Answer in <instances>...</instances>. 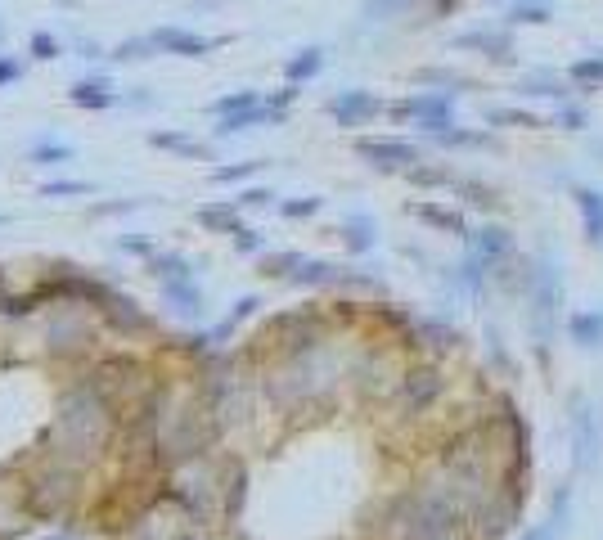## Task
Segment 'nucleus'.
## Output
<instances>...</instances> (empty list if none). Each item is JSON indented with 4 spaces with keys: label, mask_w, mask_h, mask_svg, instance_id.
<instances>
[{
    "label": "nucleus",
    "mask_w": 603,
    "mask_h": 540,
    "mask_svg": "<svg viewBox=\"0 0 603 540\" xmlns=\"http://www.w3.org/2000/svg\"><path fill=\"white\" fill-rule=\"evenodd\" d=\"M149 144H153V149H171V153H180V158H207V144L189 140V135H176V131H153V135H149Z\"/></svg>",
    "instance_id": "nucleus-19"
},
{
    "label": "nucleus",
    "mask_w": 603,
    "mask_h": 540,
    "mask_svg": "<svg viewBox=\"0 0 603 540\" xmlns=\"http://www.w3.org/2000/svg\"><path fill=\"white\" fill-rule=\"evenodd\" d=\"M473 252L486 261V266H500V261H509L513 257V239H509V230L504 225H482V230L473 234Z\"/></svg>",
    "instance_id": "nucleus-8"
},
{
    "label": "nucleus",
    "mask_w": 603,
    "mask_h": 540,
    "mask_svg": "<svg viewBox=\"0 0 603 540\" xmlns=\"http://www.w3.org/2000/svg\"><path fill=\"white\" fill-rule=\"evenodd\" d=\"M356 153L378 171L419 167V144H410V140H356Z\"/></svg>",
    "instance_id": "nucleus-3"
},
{
    "label": "nucleus",
    "mask_w": 603,
    "mask_h": 540,
    "mask_svg": "<svg viewBox=\"0 0 603 540\" xmlns=\"http://www.w3.org/2000/svg\"><path fill=\"white\" fill-rule=\"evenodd\" d=\"M509 23H549V9L545 5H518L509 14Z\"/></svg>",
    "instance_id": "nucleus-34"
},
{
    "label": "nucleus",
    "mask_w": 603,
    "mask_h": 540,
    "mask_svg": "<svg viewBox=\"0 0 603 540\" xmlns=\"http://www.w3.org/2000/svg\"><path fill=\"white\" fill-rule=\"evenodd\" d=\"M297 266H302L297 252H270V257H261V275H270V279H293Z\"/></svg>",
    "instance_id": "nucleus-28"
},
{
    "label": "nucleus",
    "mask_w": 603,
    "mask_h": 540,
    "mask_svg": "<svg viewBox=\"0 0 603 540\" xmlns=\"http://www.w3.org/2000/svg\"><path fill=\"white\" fill-rule=\"evenodd\" d=\"M315 212H320V198H293V203H284L288 221H302V216H315Z\"/></svg>",
    "instance_id": "nucleus-33"
},
{
    "label": "nucleus",
    "mask_w": 603,
    "mask_h": 540,
    "mask_svg": "<svg viewBox=\"0 0 603 540\" xmlns=\"http://www.w3.org/2000/svg\"><path fill=\"white\" fill-rule=\"evenodd\" d=\"M342 243H347V252H369L374 248V239H378V230H374V221H369L365 212H356V216H347V221H342Z\"/></svg>",
    "instance_id": "nucleus-16"
},
{
    "label": "nucleus",
    "mask_w": 603,
    "mask_h": 540,
    "mask_svg": "<svg viewBox=\"0 0 603 540\" xmlns=\"http://www.w3.org/2000/svg\"><path fill=\"white\" fill-rule=\"evenodd\" d=\"M149 270H153L158 279H189V275H194V266H189L185 257H171V252H153V257H149Z\"/></svg>",
    "instance_id": "nucleus-24"
},
{
    "label": "nucleus",
    "mask_w": 603,
    "mask_h": 540,
    "mask_svg": "<svg viewBox=\"0 0 603 540\" xmlns=\"http://www.w3.org/2000/svg\"><path fill=\"white\" fill-rule=\"evenodd\" d=\"M9 81H18V63L14 59H0V86H9Z\"/></svg>",
    "instance_id": "nucleus-41"
},
{
    "label": "nucleus",
    "mask_w": 603,
    "mask_h": 540,
    "mask_svg": "<svg viewBox=\"0 0 603 540\" xmlns=\"http://www.w3.org/2000/svg\"><path fill=\"white\" fill-rule=\"evenodd\" d=\"M437 144H446V149H486V144H491V135H482V131H459V126H446V131L437 135Z\"/></svg>",
    "instance_id": "nucleus-27"
},
{
    "label": "nucleus",
    "mask_w": 603,
    "mask_h": 540,
    "mask_svg": "<svg viewBox=\"0 0 603 540\" xmlns=\"http://www.w3.org/2000/svg\"><path fill=\"white\" fill-rule=\"evenodd\" d=\"M32 54H36V59H59V41H54L50 32H36L32 36Z\"/></svg>",
    "instance_id": "nucleus-36"
},
{
    "label": "nucleus",
    "mask_w": 603,
    "mask_h": 540,
    "mask_svg": "<svg viewBox=\"0 0 603 540\" xmlns=\"http://www.w3.org/2000/svg\"><path fill=\"white\" fill-rule=\"evenodd\" d=\"M59 194H86L81 180H59V185H45V198H59Z\"/></svg>",
    "instance_id": "nucleus-39"
},
{
    "label": "nucleus",
    "mask_w": 603,
    "mask_h": 540,
    "mask_svg": "<svg viewBox=\"0 0 603 540\" xmlns=\"http://www.w3.org/2000/svg\"><path fill=\"white\" fill-rule=\"evenodd\" d=\"M252 104H261V99H257V90H239V95H225V99H216V104H212V113H216V117H225V113H239V108H252Z\"/></svg>",
    "instance_id": "nucleus-30"
},
{
    "label": "nucleus",
    "mask_w": 603,
    "mask_h": 540,
    "mask_svg": "<svg viewBox=\"0 0 603 540\" xmlns=\"http://www.w3.org/2000/svg\"><path fill=\"white\" fill-rule=\"evenodd\" d=\"M261 122H284V108L275 104H252V108H239V113H225L216 135H234V131H248V126H261Z\"/></svg>",
    "instance_id": "nucleus-9"
},
{
    "label": "nucleus",
    "mask_w": 603,
    "mask_h": 540,
    "mask_svg": "<svg viewBox=\"0 0 603 540\" xmlns=\"http://www.w3.org/2000/svg\"><path fill=\"white\" fill-rule=\"evenodd\" d=\"M450 189H455V194H464L473 207H495V203H500V194H495L491 185H482V180H464V176H455V185H450Z\"/></svg>",
    "instance_id": "nucleus-25"
},
{
    "label": "nucleus",
    "mask_w": 603,
    "mask_h": 540,
    "mask_svg": "<svg viewBox=\"0 0 603 540\" xmlns=\"http://www.w3.org/2000/svg\"><path fill=\"white\" fill-rule=\"evenodd\" d=\"M576 207H581V230L590 243H603V189L581 185L576 189Z\"/></svg>",
    "instance_id": "nucleus-11"
},
{
    "label": "nucleus",
    "mask_w": 603,
    "mask_h": 540,
    "mask_svg": "<svg viewBox=\"0 0 603 540\" xmlns=\"http://www.w3.org/2000/svg\"><path fill=\"white\" fill-rule=\"evenodd\" d=\"M329 113L338 126H365L369 117L383 113V99L369 95V90H342L338 99H329Z\"/></svg>",
    "instance_id": "nucleus-5"
},
{
    "label": "nucleus",
    "mask_w": 603,
    "mask_h": 540,
    "mask_svg": "<svg viewBox=\"0 0 603 540\" xmlns=\"http://www.w3.org/2000/svg\"><path fill=\"white\" fill-rule=\"evenodd\" d=\"M149 41H153V50H162V54H180V59H203V54L212 50V41H207V36H198V32H180V27H158V32H153Z\"/></svg>",
    "instance_id": "nucleus-7"
},
{
    "label": "nucleus",
    "mask_w": 603,
    "mask_h": 540,
    "mask_svg": "<svg viewBox=\"0 0 603 540\" xmlns=\"http://www.w3.org/2000/svg\"><path fill=\"white\" fill-rule=\"evenodd\" d=\"M162 293L176 302V311H198V306H203V297H198V288H194V275L189 279H162Z\"/></svg>",
    "instance_id": "nucleus-21"
},
{
    "label": "nucleus",
    "mask_w": 603,
    "mask_h": 540,
    "mask_svg": "<svg viewBox=\"0 0 603 540\" xmlns=\"http://www.w3.org/2000/svg\"><path fill=\"white\" fill-rule=\"evenodd\" d=\"M50 540H63V536H50Z\"/></svg>",
    "instance_id": "nucleus-42"
},
{
    "label": "nucleus",
    "mask_w": 603,
    "mask_h": 540,
    "mask_svg": "<svg viewBox=\"0 0 603 540\" xmlns=\"http://www.w3.org/2000/svg\"><path fill=\"white\" fill-rule=\"evenodd\" d=\"M320 68H324V54H320V50H315V45H311V50H297L293 59H288L284 77H288V81H293V86H297V81H311V77H315V72H320Z\"/></svg>",
    "instance_id": "nucleus-20"
},
{
    "label": "nucleus",
    "mask_w": 603,
    "mask_h": 540,
    "mask_svg": "<svg viewBox=\"0 0 603 540\" xmlns=\"http://www.w3.org/2000/svg\"><path fill=\"white\" fill-rule=\"evenodd\" d=\"M459 50H482L486 59H495V63H509L513 59V36L509 32H468V36H459Z\"/></svg>",
    "instance_id": "nucleus-10"
},
{
    "label": "nucleus",
    "mask_w": 603,
    "mask_h": 540,
    "mask_svg": "<svg viewBox=\"0 0 603 540\" xmlns=\"http://www.w3.org/2000/svg\"><path fill=\"white\" fill-rule=\"evenodd\" d=\"M486 122L491 126H518V131H540V117L536 113H522V108H486Z\"/></svg>",
    "instance_id": "nucleus-23"
},
{
    "label": "nucleus",
    "mask_w": 603,
    "mask_h": 540,
    "mask_svg": "<svg viewBox=\"0 0 603 540\" xmlns=\"http://www.w3.org/2000/svg\"><path fill=\"white\" fill-rule=\"evenodd\" d=\"M414 338L428 342L432 351H450V347H459V333H455V329H446V324H437V320H419Z\"/></svg>",
    "instance_id": "nucleus-22"
},
{
    "label": "nucleus",
    "mask_w": 603,
    "mask_h": 540,
    "mask_svg": "<svg viewBox=\"0 0 603 540\" xmlns=\"http://www.w3.org/2000/svg\"><path fill=\"white\" fill-rule=\"evenodd\" d=\"M72 104H77V108H95V113H99V108H113V86H108V81H77V86H72Z\"/></svg>",
    "instance_id": "nucleus-17"
},
{
    "label": "nucleus",
    "mask_w": 603,
    "mask_h": 540,
    "mask_svg": "<svg viewBox=\"0 0 603 540\" xmlns=\"http://www.w3.org/2000/svg\"><path fill=\"white\" fill-rule=\"evenodd\" d=\"M446 392V378H441L437 365H414L405 369V401L414 405V410H428L437 396Z\"/></svg>",
    "instance_id": "nucleus-6"
},
{
    "label": "nucleus",
    "mask_w": 603,
    "mask_h": 540,
    "mask_svg": "<svg viewBox=\"0 0 603 540\" xmlns=\"http://www.w3.org/2000/svg\"><path fill=\"white\" fill-rule=\"evenodd\" d=\"M567 338H572L576 347H585V351L603 347V311H576V315H567Z\"/></svg>",
    "instance_id": "nucleus-12"
},
{
    "label": "nucleus",
    "mask_w": 603,
    "mask_h": 540,
    "mask_svg": "<svg viewBox=\"0 0 603 540\" xmlns=\"http://www.w3.org/2000/svg\"><path fill=\"white\" fill-rule=\"evenodd\" d=\"M410 180L414 185H455V176L450 171H441V167H410Z\"/></svg>",
    "instance_id": "nucleus-32"
},
{
    "label": "nucleus",
    "mask_w": 603,
    "mask_h": 540,
    "mask_svg": "<svg viewBox=\"0 0 603 540\" xmlns=\"http://www.w3.org/2000/svg\"><path fill=\"white\" fill-rule=\"evenodd\" d=\"M567 77H572L581 90L603 86V54H599V59H576L572 68H567Z\"/></svg>",
    "instance_id": "nucleus-26"
},
{
    "label": "nucleus",
    "mask_w": 603,
    "mask_h": 540,
    "mask_svg": "<svg viewBox=\"0 0 603 540\" xmlns=\"http://www.w3.org/2000/svg\"><path fill=\"white\" fill-rule=\"evenodd\" d=\"M257 167H261V162H234V167H216L212 180H216V185H234V180H248Z\"/></svg>",
    "instance_id": "nucleus-31"
},
{
    "label": "nucleus",
    "mask_w": 603,
    "mask_h": 540,
    "mask_svg": "<svg viewBox=\"0 0 603 540\" xmlns=\"http://www.w3.org/2000/svg\"><path fill=\"white\" fill-rule=\"evenodd\" d=\"M198 225H203V230H212V234H239V230H243L239 207H230V203H207V207H198Z\"/></svg>",
    "instance_id": "nucleus-15"
},
{
    "label": "nucleus",
    "mask_w": 603,
    "mask_h": 540,
    "mask_svg": "<svg viewBox=\"0 0 603 540\" xmlns=\"http://www.w3.org/2000/svg\"><path fill=\"white\" fill-rule=\"evenodd\" d=\"M567 500H572V491H554V504H549V518L545 522H531L527 531H522L518 540H554L558 527H567Z\"/></svg>",
    "instance_id": "nucleus-14"
},
{
    "label": "nucleus",
    "mask_w": 603,
    "mask_h": 540,
    "mask_svg": "<svg viewBox=\"0 0 603 540\" xmlns=\"http://www.w3.org/2000/svg\"><path fill=\"white\" fill-rule=\"evenodd\" d=\"M234 248H239V252H261V234L257 230H239V234H234Z\"/></svg>",
    "instance_id": "nucleus-38"
},
{
    "label": "nucleus",
    "mask_w": 603,
    "mask_h": 540,
    "mask_svg": "<svg viewBox=\"0 0 603 540\" xmlns=\"http://www.w3.org/2000/svg\"><path fill=\"white\" fill-rule=\"evenodd\" d=\"M392 113L396 117H414L428 135H441L450 126V95H437V90H428V95H410V99H401Z\"/></svg>",
    "instance_id": "nucleus-4"
},
{
    "label": "nucleus",
    "mask_w": 603,
    "mask_h": 540,
    "mask_svg": "<svg viewBox=\"0 0 603 540\" xmlns=\"http://www.w3.org/2000/svg\"><path fill=\"white\" fill-rule=\"evenodd\" d=\"M270 198H275V194H270V189H248V194L239 198V207H266Z\"/></svg>",
    "instance_id": "nucleus-40"
},
{
    "label": "nucleus",
    "mask_w": 603,
    "mask_h": 540,
    "mask_svg": "<svg viewBox=\"0 0 603 540\" xmlns=\"http://www.w3.org/2000/svg\"><path fill=\"white\" fill-rule=\"evenodd\" d=\"M527 320H531V338L540 347V360H545V347L554 338V315H558V270L554 261H531L527 266Z\"/></svg>",
    "instance_id": "nucleus-1"
},
{
    "label": "nucleus",
    "mask_w": 603,
    "mask_h": 540,
    "mask_svg": "<svg viewBox=\"0 0 603 540\" xmlns=\"http://www.w3.org/2000/svg\"><path fill=\"white\" fill-rule=\"evenodd\" d=\"M293 284H347V275L333 261H302L293 270Z\"/></svg>",
    "instance_id": "nucleus-18"
},
{
    "label": "nucleus",
    "mask_w": 603,
    "mask_h": 540,
    "mask_svg": "<svg viewBox=\"0 0 603 540\" xmlns=\"http://www.w3.org/2000/svg\"><path fill=\"white\" fill-rule=\"evenodd\" d=\"M558 126H567V131H581V126H585V113H581V108H572V104L558 108Z\"/></svg>",
    "instance_id": "nucleus-37"
},
{
    "label": "nucleus",
    "mask_w": 603,
    "mask_h": 540,
    "mask_svg": "<svg viewBox=\"0 0 603 540\" xmlns=\"http://www.w3.org/2000/svg\"><path fill=\"white\" fill-rule=\"evenodd\" d=\"M410 216H419L423 225H432V230H441V234H468V230H464V216H459L455 207H441V203H410Z\"/></svg>",
    "instance_id": "nucleus-13"
},
{
    "label": "nucleus",
    "mask_w": 603,
    "mask_h": 540,
    "mask_svg": "<svg viewBox=\"0 0 603 540\" xmlns=\"http://www.w3.org/2000/svg\"><path fill=\"white\" fill-rule=\"evenodd\" d=\"M27 158H32V162H68L72 149H68V144H59V140H36Z\"/></svg>",
    "instance_id": "nucleus-29"
},
{
    "label": "nucleus",
    "mask_w": 603,
    "mask_h": 540,
    "mask_svg": "<svg viewBox=\"0 0 603 540\" xmlns=\"http://www.w3.org/2000/svg\"><path fill=\"white\" fill-rule=\"evenodd\" d=\"M522 95H554V99H563L567 90L554 86V81H545V77H531V81H522Z\"/></svg>",
    "instance_id": "nucleus-35"
},
{
    "label": "nucleus",
    "mask_w": 603,
    "mask_h": 540,
    "mask_svg": "<svg viewBox=\"0 0 603 540\" xmlns=\"http://www.w3.org/2000/svg\"><path fill=\"white\" fill-rule=\"evenodd\" d=\"M603 459V432H599V414H594L590 396L576 392L572 396V464L576 473H594Z\"/></svg>",
    "instance_id": "nucleus-2"
}]
</instances>
